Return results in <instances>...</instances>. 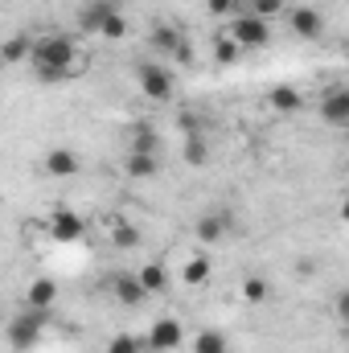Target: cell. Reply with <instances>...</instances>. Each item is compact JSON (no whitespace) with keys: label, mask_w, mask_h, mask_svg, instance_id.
I'll return each mask as SVG.
<instances>
[{"label":"cell","mask_w":349,"mask_h":353,"mask_svg":"<svg viewBox=\"0 0 349 353\" xmlns=\"http://www.w3.org/2000/svg\"><path fill=\"white\" fill-rule=\"evenodd\" d=\"M74 58H79V46H74L70 37H62V33L33 37V54H29L33 70H50V66H66V70H70ZM70 79H74V74H70Z\"/></svg>","instance_id":"cell-1"},{"label":"cell","mask_w":349,"mask_h":353,"mask_svg":"<svg viewBox=\"0 0 349 353\" xmlns=\"http://www.w3.org/2000/svg\"><path fill=\"white\" fill-rule=\"evenodd\" d=\"M243 50H263V46H271V25L255 17V12H239V17H230V29H226Z\"/></svg>","instance_id":"cell-2"},{"label":"cell","mask_w":349,"mask_h":353,"mask_svg":"<svg viewBox=\"0 0 349 353\" xmlns=\"http://www.w3.org/2000/svg\"><path fill=\"white\" fill-rule=\"evenodd\" d=\"M41 325H46V308H25L21 316L8 321V345L12 350H33L41 341Z\"/></svg>","instance_id":"cell-3"},{"label":"cell","mask_w":349,"mask_h":353,"mask_svg":"<svg viewBox=\"0 0 349 353\" xmlns=\"http://www.w3.org/2000/svg\"><path fill=\"white\" fill-rule=\"evenodd\" d=\"M136 79H140V90H144L152 103H169V99H173V74H169L165 66L144 62V66L136 70Z\"/></svg>","instance_id":"cell-4"},{"label":"cell","mask_w":349,"mask_h":353,"mask_svg":"<svg viewBox=\"0 0 349 353\" xmlns=\"http://www.w3.org/2000/svg\"><path fill=\"white\" fill-rule=\"evenodd\" d=\"M46 230H50L54 243H79V239L87 234V222H83L74 210H54L50 222H46Z\"/></svg>","instance_id":"cell-5"},{"label":"cell","mask_w":349,"mask_h":353,"mask_svg":"<svg viewBox=\"0 0 349 353\" xmlns=\"http://www.w3.org/2000/svg\"><path fill=\"white\" fill-rule=\"evenodd\" d=\"M111 292H115V300H119L123 308H136V304L148 300V288L140 283L136 271H115V275H111Z\"/></svg>","instance_id":"cell-6"},{"label":"cell","mask_w":349,"mask_h":353,"mask_svg":"<svg viewBox=\"0 0 349 353\" xmlns=\"http://www.w3.org/2000/svg\"><path fill=\"white\" fill-rule=\"evenodd\" d=\"M181 337H185L181 321H173V316H165V321H157V325L148 329V350L169 353V350H177V345H181Z\"/></svg>","instance_id":"cell-7"},{"label":"cell","mask_w":349,"mask_h":353,"mask_svg":"<svg viewBox=\"0 0 349 353\" xmlns=\"http://www.w3.org/2000/svg\"><path fill=\"white\" fill-rule=\"evenodd\" d=\"M79 169H83V161H79L74 148H50V152H46V173L58 176V181L79 176Z\"/></svg>","instance_id":"cell-8"},{"label":"cell","mask_w":349,"mask_h":353,"mask_svg":"<svg viewBox=\"0 0 349 353\" xmlns=\"http://www.w3.org/2000/svg\"><path fill=\"white\" fill-rule=\"evenodd\" d=\"M152 50H161V54H173V58H189V50H185V37H181V29H173V25H157L152 29Z\"/></svg>","instance_id":"cell-9"},{"label":"cell","mask_w":349,"mask_h":353,"mask_svg":"<svg viewBox=\"0 0 349 353\" xmlns=\"http://www.w3.org/2000/svg\"><path fill=\"white\" fill-rule=\"evenodd\" d=\"M288 25H292V33L296 37H321V29H325V21H321V12L317 8H292L288 12Z\"/></svg>","instance_id":"cell-10"},{"label":"cell","mask_w":349,"mask_h":353,"mask_svg":"<svg viewBox=\"0 0 349 353\" xmlns=\"http://www.w3.org/2000/svg\"><path fill=\"white\" fill-rule=\"evenodd\" d=\"M321 119H325V123H349V87L329 90V94L321 99Z\"/></svg>","instance_id":"cell-11"},{"label":"cell","mask_w":349,"mask_h":353,"mask_svg":"<svg viewBox=\"0 0 349 353\" xmlns=\"http://www.w3.org/2000/svg\"><path fill=\"white\" fill-rule=\"evenodd\" d=\"M128 152L161 157V136H157V128H148V123H136V128L128 132Z\"/></svg>","instance_id":"cell-12"},{"label":"cell","mask_w":349,"mask_h":353,"mask_svg":"<svg viewBox=\"0 0 349 353\" xmlns=\"http://www.w3.org/2000/svg\"><path fill=\"white\" fill-rule=\"evenodd\" d=\"M230 226H235L230 214H201L197 218V243H218Z\"/></svg>","instance_id":"cell-13"},{"label":"cell","mask_w":349,"mask_h":353,"mask_svg":"<svg viewBox=\"0 0 349 353\" xmlns=\"http://www.w3.org/2000/svg\"><path fill=\"white\" fill-rule=\"evenodd\" d=\"M54 300H58V283H54V279H33L29 292H25V304H29V308H46V312H50Z\"/></svg>","instance_id":"cell-14"},{"label":"cell","mask_w":349,"mask_h":353,"mask_svg":"<svg viewBox=\"0 0 349 353\" xmlns=\"http://www.w3.org/2000/svg\"><path fill=\"white\" fill-rule=\"evenodd\" d=\"M111 12H115V4H111V0H87L79 21H83V29H87V33H99V29H103V21H107Z\"/></svg>","instance_id":"cell-15"},{"label":"cell","mask_w":349,"mask_h":353,"mask_svg":"<svg viewBox=\"0 0 349 353\" xmlns=\"http://www.w3.org/2000/svg\"><path fill=\"white\" fill-rule=\"evenodd\" d=\"M267 103H271V111H279V115H292V111H300L304 107V94L296 87H275L267 94Z\"/></svg>","instance_id":"cell-16"},{"label":"cell","mask_w":349,"mask_h":353,"mask_svg":"<svg viewBox=\"0 0 349 353\" xmlns=\"http://www.w3.org/2000/svg\"><path fill=\"white\" fill-rule=\"evenodd\" d=\"M161 169V157H144V152H128V161H123V173L136 176V181H148V176H157Z\"/></svg>","instance_id":"cell-17"},{"label":"cell","mask_w":349,"mask_h":353,"mask_svg":"<svg viewBox=\"0 0 349 353\" xmlns=\"http://www.w3.org/2000/svg\"><path fill=\"white\" fill-rule=\"evenodd\" d=\"M239 54H243V46H239L230 33H218V37H214V62H218V66H235Z\"/></svg>","instance_id":"cell-18"},{"label":"cell","mask_w":349,"mask_h":353,"mask_svg":"<svg viewBox=\"0 0 349 353\" xmlns=\"http://www.w3.org/2000/svg\"><path fill=\"white\" fill-rule=\"evenodd\" d=\"M136 275H140V283L148 288V296H157V292H165V288H169V271H165L161 263H144Z\"/></svg>","instance_id":"cell-19"},{"label":"cell","mask_w":349,"mask_h":353,"mask_svg":"<svg viewBox=\"0 0 349 353\" xmlns=\"http://www.w3.org/2000/svg\"><path fill=\"white\" fill-rule=\"evenodd\" d=\"M210 271H214V267H210V259H206V255H193L189 263L181 267V279H185L189 288H201V283L210 279Z\"/></svg>","instance_id":"cell-20"},{"label":"cell","mask_w":349,"mask_h":353,"mask_svg":"<svg viewBox=\"0 0 349 353\" xmlns=\"http://www.w3.org/2000/svg\"><path fill=\"white\" fill-rule=\"evenodd\" d=\"M206 161H210V148H206V140H201L197 132H193V136H185V165H189V169H201Z\"/></svg>","instance_id":"cell-21"},{"label":"cell","mask_w":349,"mask_h":353,"mask_svg":"<svg viewBox=\"0 0 349 353\" xmlns=\"http://www.w3.org/2000/svg\"><path fill=\"white\" fill-rule=\"evenodd\" d=\"M148 350V337H132V333H115L107 341V353H144Z\"/></svg>","instance_id":"cell-22"},{"label":"cell","mask_w":349,"mask_h":353,"mask_svg":"<svg viewBox=\"0 0 349 353\" xmlns=\"http://www.w3.org/2000/svg\"><path fill=\"white\" fill-rule=\"evenodd\" d=\"M267 296H271V283H267L263 275H247V279H243V300H247V304H263Z\"/></svg>","instance_id":"cell-23"},{"label":"cell","mask_w":349,"mask_h":353,"mask_svg":"<svg viewBox=\"0 0 349 353\" xmlns=\"http://www.w3.org/2000/svg\"><path fill=\"white\" fill-rule=\"evenodd\" d=\"M193 353H226V337L218 329H201L193 341Z\"/></svg>","instance_id":"cell-24"},{"label":"cell","mask_w":349,"mask_h":353,"mask_svg":"<svg viewBox=\"0 0 349 353\" xmlns=\"http://www.w3.org/2000/svg\"><path fill=\"white\" fill-rule=\"evenodd\" d=\"M123 33H128V17H123V12L115 8V12H111V17L103 21V29H99V37H103V41H119Z\"/></svg>","instance_id":"cell-25"},{"label":"cell","mask_w":349,"mask_h":353,"mask_svg":"<svg viewBox=\"0 0 349 353\" xmlns=\"http://www.w3.org/2000/svg\"><path fill=\"white\" fill-rule=\"evenodd\" d=\"M111 243H115L119 251H132V247L140 243V230H136V226H128V222H115V230H111Z\"/></svg>","instance_id":"cell-26"},{"label":"cell","mask_w":349,"mask_h":353,"mask_svg":"<svg viewBox=\"0 0 349 353\" xmlns=\"http://www.w3.org/2000/svg\"><path fill=\"white\" fill-rule=\"evenodd\" d=\"M33 54V41L29 37H8V46H4V62H21V58H29Z\"/></svg>","instance_id":"cell-27"},{"label":"cell","mask_w":349,"mask_h":353,"mask_svg":"<svg viewBox=\"0 0 349 353\" xmlns=\"http://www.w3.org/2000/svg\"><path fill=\"white\" fill-rule=\"evenodd\" d=\"M251 12L263 17V21H271V17H279V12H283V0H251Z\"/></svg>","instance_id":"cell-28"},{"label":"cell","mask_w":349,"mask_h":353,"mask_svg":"<svg viewBox=\"0 0 349 353\" xmlns=\"http://www.w3.org/2000/svg\"><path fill=\"white\" fill-rule=\"evenodd\" d=\"M206 8H210L214 17H230V12L239 8V0H206Z\"/></svg>","instance_id":"cell-29"},{"label":"cell","mask_w":349,"mask_h":353,"mask_svg":"<svg viewBox=\"0 0 349 353\" xmlns=\"http://www.w3.org/2000/svg\"><path fill=\"white\" fill-rule=\"evenodd\" d=\"M333 312H337V321H341V325H349V288H346V292H337Z\"/></svg>","instance_id":"cell-30"},{"label":"cell","mask_w":349,"mask_h":353,"mask_svg":"<svg viewBox=\"0 0 349 353\" xmlns=\"http://www.w3.org/2000/svg\"><path fill=\"white\" fill-rule=\"evenodd\" d=\"M312 271H317L312 259H300V263H296V275H300V279H312Z\"/></svg>","instance_id":"cell-31"},{"label":"cell","mask_w":349,"mask_h":353,"mask_svg":"<svg viewBox=\"0 0 349 353\" xmlns=\"http://www.w3.org/2000/svg\"><path fill=\"white\" fill-rule=\"evenodd\" d=\"M341 218H346V222H349V201H346V205H341Z\"/></svg>","instance_id":"cell-32"},{"label":"cell","mask_w":349,"mask_h":353,"mask_svg":"<svg viewBox=\"0 0 349 353\" xmlns=\"http://www.w3.org/2000/svg\"><path fill=\"white\" fill-rule=\"evenodd\" d=\"M152 353H157V350H152Z\"/></svg>","instance_id":"cell-33"}]
</instances>
